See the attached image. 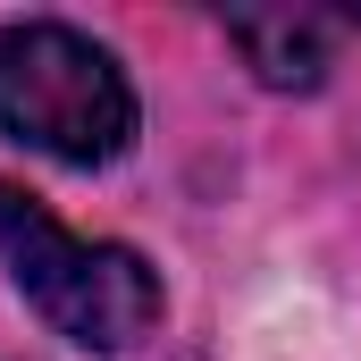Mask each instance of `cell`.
<instances>
[{
  "mask_svg": "<svg viewBox=\"0 0 361 361\" xmlns=\"http://www.w3.org/2000/svg\"><path fill=\"white\" fill-rule=\"evenodd\" d=\"M0 261L17 277V294L85 353H126L160 328V277L126 244H92L76 227H59L34 193L0 185Z\"/></svg>",
  "mask_w": 361,
  "mask_h": 361,
  "instance_id": "cell-1",
  "label": "cell"
},
{
  "mask_svg": "<svg viewBox=\"0 0 361 361\" xmlns=\"http://www.w3.org/2000/svg\"><path fill=\"white\" fill-rule=\"evenodd\" d=\"M0 135L101 169L135 143V85L76 25H51V17L0 25Z\"/></svg>",
  "mask_w": 361,
  "mask_h": 361,
  "instance_id": "cell-2",
  "label": "cell"
},
{
  "mask_svg": "<svg viewBox=\"0 0 361 361\" xmlns=\"http://www.w3.org/2000/svg\"><path fill=\"white\" fill-rule=\"evenodd\" d=\"M227 34L252 59V76L277 92H311L328 76V17H311V8H244V17H227Z\"/></svg>",
  "mask_w": 361,
  "mask_h": 361,
  "instance_id": "cell-3",
  "label": "cell"
}]
</instances>
